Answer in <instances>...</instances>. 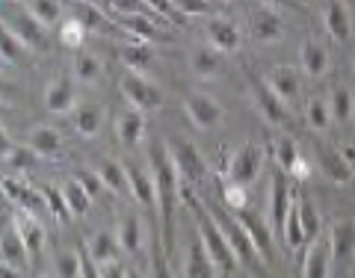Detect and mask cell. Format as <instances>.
<instances>
[{
  "mask_svg": "<svg viewBox=\"0 0 355 278\" xmlns=\"http://www.w3.org/2000/svg\"><path fill=\"white\" fill-rule=\"evenodd\" d=\"M148 160H151L154 184H157V207H160V216H163V243H166V249H169V243H172V219H175L178 202H181V172H178V166H175L166 142L151 146Z\"/></svg>",
  "mask_w": 355,
  "mask_h": 278,
  "instance_id": "cell-1",
  "label": "cell"
},
{
  "mask_svg": "<svg viewBox=\"0 0 355 278\" xmlns=\"http://www.w3.org/2000/svg\"><path fill=\"white\" fill-rule=\"evenodd\" d=\"M187 205H190V210H193V219H196L198 240L205 243V249H207V254H210V261H214V263L219 266V270L231 272V270H234V266H237L240 261H237L234 249L228 246V240H225V234H222V228H219L216 216L210 214V210H205L202 205L196 202L193 196H187Z\"/></svg>",
  "mask_w": 355,
  "mask_h": 278,
  "instance_id": "cell-2",
  "label": "cell"
},
{
  "mask_svg": "<svg viewBox=\"0 0 355 278\" xmlns=\"http://www.w3.org/2000/svg\"><path fill=\"white\" fill-rule=\"evenodd\" d=\"M121 95L133 104V110L139 113H154L163 107V92L157 83H151L148 77H142L139 71H128L121 77Z\"/></svg>",
  "mask_w": 355,
  "mask_h": 278,
  "instance_id": "cell-3",
  "label": "cell"
},
{
  "mask_svg": "<svg viewBox=\"0 0 355 278\" xmlns=\"http://www.w3.org/2000/svg\"><path fill=\"white\" fill-rule=\"evenodd\" d=\"M166 146H169L172 160L178 166V172H181V181H187V184H202L205 181L207 163L190 139H172V142H166Z\"/></svg>",
  "mask_w": 355,
  "mask_h": 278,
  "instance_id": "cell-4",
  "label": "cell"
},
{
  "mask_svg": "<svg viewBox=\"0 0 355 278\" xmlns=\"http://www.w3.org/2000/svg\"><path fill=\"white\" fill-rule=\"evenodd\" d=\"M210 214L216 216V222H219V228H222V234H225V240H228V246L234 249V254H237V261L240 263H258V261H263L261 254H258V249H254V243H252V237L246 234V228L237 222V216H228V214H222V210H210Z\"/></svg>",
  "mask_w": 355,
  "mask_h": 278,
  "instance_id": "cell-5",
  "label": "cell"
},
{
  "mask_svg": "<svg viewBox=\"0 0 355 278\" xmlns=\"http://www.w3.org/2000/svg\"><path fill=\"white\" fill-rule=\"evenodd\" d=\"M261 166H263V148L254 146V142H246V146L234 151V157L228 163V181L237 186H249L261 175Z\"/></svg>",
  "mask_w": 355,
  "mask_h": 278,
  "instance_id": "cell-6",
  "label": "cell"
},
{
  "mask_svg": "<svg viewBox=\"0 0 355 278\" xmlns=\"http://www.w3.org/2000/svg\"><path fill=\"white\" fill-rule=\"evenodd\" d=\"M246 80H249V89H252V95H254V104H258L261 116L266 121H272V125H284V121H287V104L272 92V86L266 83V77L249 71Z\"/></svg>",
  "mask_w": 355,
  "mask_h": 278,
  "instance_id": "cell-7",
  "label": "cell"
},
{
  "mask_svg": "<svg viewBox=\"0 0 355 278\" xmlns=\"http://www.w3.org/2000/svg\"><path fill=\"white\" fill-rule=\"evenodd\" d=\"M234 216L243 228H246V234L252 237L254 243V249H258V254L266 261V258H272V225L266 222L258 210H249V207H243V210H234Z\"/></svg>",
  "mask_w": 355,
  "mask_h": 278,
  "instance_id": "cell-8",
  "label": "cell"
},
{
  "mask_svg": "<svg viewBox=\"0 0 355 278\" xmlns=\"http://www.w3.org/2000/svg\"><path fill=\"white\" fill-rule=\"evenodd\" d=\"M184 113H187V119H190L196 128H202V130L216 128L219 121H222V107H219V101H214L210 95H202V92H190V95H187Z\"/></svg>",
  "mask_w": 355,
  "mask_h": 278,
  "instance_id": "cell-9",
  "label": "cell"
},
{
  "mask_svg": "<svg viewBox=\"0 0 355 278\" xmlns=\"http://www.w3.org/2000/svg\"><path fill=\"white\" fill-rule=\"evenodd\" d=\"M293 210V196H291V184H287L284 172H275L270 181V225L284 231V222Z\"/></svg>",
  "mask_w": 355,
  "mask_h": 278,
  "instance_id": "cell-10",
  "label": "cell"
},
{
  "mask_svg": "<svg viewBox=\"0 0 355 278\" xmlns=\"http://www.w3.org/2000/svg\"><path fill=\"white\" fill-rule=\"evenodd\" d=\"M317 160H320V172H323L326 181L331 184H349L352 181V163H349V154H343L338 148H329V146H317Z\"/></svg>",
  "mask_w": 355,
  "mask_h": 278,
  "instance_id": "cell-11",
  "label": "cell"
},
{
  "mask_svg": "<svg viewBox=\"0 0 355 278\" xmlns=\"http://www.w3.org/2000/svg\"><path fill=\"white\" fill-rule=\"evenodd\" d=\"M249 33L254 42H275L282 36V18L270 6H258L249 12Z\"/></svg>",
  "mask_w": 355,
  "mask_h": 278,
  "instance_id": "cell-12",
  "label": "cell"
},
{
  "mask_svg": "<svg viewBox=\"0 0 355 278\" xmlns=\"http://www.w3.org/2000/svg\"><path fill=\"white\" fill-rule=\"evenodd\" d=\"M12 228L21 234V240H24V246L30 249V258H36V254H42L44 249V228H42V222L30 214V210H15V216H12Z\"/></svg>",
  "mask_w": 355,
  "mask_h": 278,
  "instance_id": "cell-13",
  "label": "cell"
},
{
  "mask_svg": "<svg viewBox=\"0 0 355 278\" xmlns=\"http://www.w3.org/2000/svg\"><path fill=\"white\" fill-rule=\"evenodd\" d=\"M6 27L21 39L24 48H48V33H44V24L33 18L30 12H18L12 21H6Z\"/></svg>",
  "mask_w": 355,
  "mask_h": 278,
  "instance_id": "cell-14",
  "label": "cell"
},
{
  "mask_svg": "<svg viewBox=\"0 0 355 278\" xmlns=\"http://www.w3.org/2000/svg\"><path fill=\"white\" fill-rule=\"evenodd\" d=\"M331 261H335V254H331V246L323 240H314L311 243V249L305 254V263H302V278H329L331 272Z\"/></svg>",
  "mask_w": 355,
  "mask_h": 278,
  "instance_id": "cell-15",
  "label": "cell"
},
{
  "mask_svg": "<svg viewBox=\"0 0 355 278\" xmlns=\"http://www.w3.org/2000/svg\"><path fill=\"white\" fill-rule=\"evenodd\" d=\"M219 266L210 261V254L205 249L202 240H193L190 249H187V266H184V278H216Z\"/></svg>",
  "mask_w": 355,
  "mask_h": 278,
  "instance_id": "cell-16",
  "label": "cell"
},
{
  "mask_svg": "<svg viewBox=\"0 0 355 278\" xmlns=\"http://www.w3.org/2000/svg\"><path fill=\"white\" fill-rule=\"evenodd\" d=\"M323 21H326V30L331 39L338 42H347L352 36V15L343 0H329L326 12H323Z\"/></svg>",
  "mask_w": 355,
  "mask_h": 278,
  "instance_id": "cell-17",
  "label": "cell"
},
{
  "mask_svg": "<svg viewBox=\"0 0 355 278\" xmlns=\"http://www.w3.org/2000/svg\"><path fill=\"white\" fill-rule=\"evenodd\" d=\"M299 65H302V71L308 77H323L329 71V51L323 42L317 39H308L302 44V51H299Z\"/></svg>",
  "mask_w": 355,
  "mask_h": 278,
  "instance_id": "cell-18",
  "label": "cell"
},
{
  "mask_svg": "<svg viewBox=\"0 0 355 278\" xmlns=\"http://www.w3.org/2000/svg\"><path fill=\"white\" fill-rule=\"evenodd\" d=\"M190 69H193L196 77L210 80V77L222 74V69H225V57H222V51H216V48H196L190 53Z\"/></svg>",
  "mask_w": 355,
  "mask_h": 278,
  "instance_id": "cell-19",
  "label": "cell"
},
{
  "mask_svg": "<svg viewBox=\"0 0 355 278\" xmlns=\"http://www.w3.org/2000/svg\"><path fill=\"white\" fill-rule=\"evenodd\" d=\"M329 246L335 261H347L355 254V222L349 219H340L331 225V234H329Z\"/></svg>",
  "mask_w": 355,
  "mask_h": 278,
  "instance_id": "cell-20",
  "label": "cell"
},
{
  "mask_svg": "<svg viewBox=\"0 0 355 278\" xmlns=\"http://www.w3.org/2000/svg\"><path fill=\"white\" fill-rule=\"evenodd\" d=\"M98 175H101V181H104V186L110 193H116L119 198H133L128 169L119 160H104L101 166H98Z\"/></svg>",
  "mask_w": 355,
  "mask_h": 278,
  "instance_id": "cell-21",
  "label": "cell"
},
{
  "mask_svg": "<svg viewBox=\"0 0 355 278\" xmlns=\"http://www.w3.org/2000/svg\"><path fill=\"white\" fill-rule=\"evenodd\" d=\"M207 39L216 51H237L240 48V30L225 18H210L207 21Z\"/></svg>",
  "mask_w": 355,
  "mask_h": 278,
  "instance_id": "cell-22",
  "label": "cell"
},
{
  "mask_svg": "<svg viewBox=\"0 0 355 278\" xmlns=\"http://www.w3.org/2000/svg\"><path fill=\"white\" fill-rule=\"evenodd\" d=\"M44 107H48L51 113H69V110L74 107V86H71V80H65V77L51 80L48 89H44Z\"/></svg>",
  "mask_w": 355,
  "mask_h": 278,
  "instance_id": "cell-23",
  "label": "cell"
},
{
  "mask_svg": "<svg viewBox=\"0 0 355 278\" xmlns=\"http://www.w3.org/2000/svg\"><path fill=\"white\" fill-rule=\"evenodd\" d=\"M128 177H130L133 198H137L139 205H146V207H157V184H154V175L146 172V169H137V166H130Z\"/></svg>",
  "mask_w": 355,
  "mask_h": 278,
  "instance_id": "cell-24",
  "label": "cell"
},
{
  "mask_svg": "<svg viewBox=\"0 0 355 278\" xmlns=\"http://www.w3.org/2000/svg\"><path fill=\"white\" fill-rule=\"evenodd\" d=\"M266 83L272 86V92L282 98V101H293V98L299 95V74L296 69H291V65H275L272 74L266 77Z\"/></svg>",
  "mask_w": 355,
  "mask_h": 278,
  "instance_id": "cell-25",
  "label": "cell"
},
{
  "mask_svg": "<svg viewBox=\"0 0 355 278\" xmlns=\"http://www.w3.org/2000/svg\"><path fill=\"white\" fill-rule=\"evenodd\" d=\"M116 237H119V246L121 252L128 254H137L142 249V222L137 214H125L119 219V228H116Z\"/></svg>",
  "mask_w": 355,
  "mask_h": 278,
  "instance_id": "cell-26",
  "label": "cell"
},
{
  "mask_svg": "<svg viewBox=\"0 0 355 278\" xmlns=\"http://www.w3.org/2000/svg\"><path fill=\"white\" fill-rule=\"evenodd\" d=\"M142 133H146V116L139 113V110H130V113L119 116L116 121V137L121 146H137L142 139Z\"/></svg>",
  "mask_w": 355,
  "mask_h": 278,
  "instance_id": "cell-27",
  "label": "cell"
},
{
  "mask_svg": "<svg viewBox=\"0 0 355 278\" xmlns=\"http://www.w3.org/2000/svg\"><path fill=\"white\" fill-rule=\"evenodd\" d=\"M0 254H3V263H12V266H18V270H24V266L33 261L30 249L24 246V240H21V234L15 228L6 231L3 240H0Z\"/></svg>",
  "mask_w": 355,
  "mask_h": 278,
  "instance_id": "cell-28",
  "label": "cell"
},
{
  "mask_svg": "<svg viewBox=\"0 0 355 278\" xmlns=\"http://www.w3.org/2000/svg\"><path fill=\"white\" fill-rule=\"evenodd\" d=\"M74 128H77V133H80V137H86V139L98 137V133H101V128H104V110L95 107V104L80 107V110L74 113Z\"/></svg>",
  "mask_w": 355,
  "mask_h": 278,
  "instance_id": "cell-29",
  "label": "cell"
},
{
  "mask_svg": "<svg viewBox=\"0 0 355 278\" xmlns=\"http://www.w3.org/2000/svg\"><path fill=\"white\" fill-rule=\"evenodd\" d=\"M27 146L33 151H39V157H53V154H60V148H62V137L53 128H33Z\"/></svg>",
  "mask_w": 355,
  "mask_h": 278,
  "instance_id": "cell-30",
  "label": "cell"
},
{
  "mask_svg": "<svg viewBox=\"0 0 355 278\" xmlns=\"http://www.w3.org/2000/svg\"><path fill=\"white\" fill-rule=\"evenodd\" d=\"M119 237L110 234V231H98V234L92 237V243H89V254H92V261L98 263H110V261H119Z\"/></svg>",
  "mask_w": 355,
  "mask_h": 278,
  "instance_id": "cell-31",
  "label": "cell"
},
{
  "mask_svg": "<svg viewBox=\"0 0 355 278\" xmlns=\"http://www.w3.org/2000/svg\"><path fill=\"white\" fill-rule=\"evenodd\" d=\"M39 193H42V198H44V207H48V214L57 219L60 225H65V222L71 219V210H69V202H65L62 190H57V186H51V184H42Z\"/></svg>",
  "mask_w": 355,
  "mask_h": 278,
  "instance_id": "cell-32",
  "label": "cell"
},
{
  "mask_svg": "<svg viewBox=\"0 0 355 278\" xmlns=\"http://www.w3.org/2000/svg\"><path fill=\"white\" fill-rule=\"evenodd\" d=\"M119 27L121 30H128L133 42H151L154 36H157V27H154V21L148 15H121L119 18Z\"/></svg>",
  "mask_w": 355,
  "mask_h": 278,
  "instance_id": "cell-33",
  "label": "cell"
},
{
  "mask_svg": "<svg viewBox=\"0 0 355 278\" xmlns=\"http://www.w3.org/2000/svg\"><path fill=\"white\" fill-rule=\"evenodd\" d=\"M293 207H296V216H299V225L305 231V243H314L317 240V231H320V216L314 205L308 198H293Z\"/></svg>",
  "mask_w": 355,
  "mask_h": 278,
  "instance_id": "cell-34",
  "label": "cell"
},
{
  "mask_svg": "<svg viewBox=\"0 0 355 278\" xmlns=\"http://www.w3.org/2000/svg\"><path fill=\"white\" fill-rule=\"evenodd\" d=\"M62 196H65V202H69V210H71V216H86V210L89 205H92V196H89L80 184L74 181H65L62 184Z\"/></svg>",
  "mask_w": 355,
  "mask_h": 278,
  "instance_id": "cell-35",
  "label": "cell"
},
{
  "mask_svg": "<svg viewBox=\"0 0 355 278\" xmlns=\"http://www.w3.org/2000/svg\"><path fill=\"white\" fill-rule=\"evenodd\" d=\"M27 12L36 21H42L44 27H51L60 21L62 6H60V0H27Z\"/></svg>",
  "mask_w": 355,
  "mask_h": 278,
  "instance_id": "cell-36",
  "label": "cell"
},
{
  "mask_svg": "<svg viewBox=\"0 0 355 278\" xmlns=\"http://www.w3.org/2000/svg\"><path fill=\"white\" fill-rule=\"evenodd\" d=\"M101 60L92 57V53H80V57L74 60V77L77 80H83V83H98L101 80Z\"/></svg>",
  "mask_w": 355,
  "mask_h": 278,
  "instance_id": "cell-37",
  "label": "cell"
},
{
  "mask_svg": "<svg viewBox=\"0 0 355 278\" xmlns=\"http://www.w3.org/2000/svg\"><path fill=\"white\" fill-rule=\"evenodd\" d=\"M329 107H331V119H338V121H349V119L355 116L352 92H349V89H343V86H338L335 92H331Z\"/></svg>",
  "mask_w": 355,
  "mask_h": 278,
  "instance_id": "cell-38",
  "label": "cell"
},
{
  "mask_svg": "<svg viewBox=\"0 0 355 278\" xmlns=\"http://www.w3.org/2000/svg\"><path fill=\"white\" fill-rule=\"evenodd\" d=\"M305 119L314 130H326L331 125V107L323 101V98H311L305 107Z\"/></svg>",
  "mask_w": 355,
  "mask_h": 278,
  "instance_id": "cell-39",
  "label": "cell"
},
{
  "mask_svg": "<svg viewBox=\"0 0 355 278\" xmlns=\"http://www.w3.org/2000/svg\"><path fill=\"white\" fill-rule=\"evenodd\" d=\"M121 60H125V65L130 71H139L151 62V51H148L146 42H133V44H125V48H121Z\"/></svg>",
  "mask_w": 355,
  "mask_h": 278,
  "instance_id": "cell-40",
  "label": "cell"
},
{
  "mask_svg": "<svg viewBox=\"0 0 355 278\" xmlns=\"http://www.w3.org/2000/svg\"><path fill=\"white\" fill-rule=\"evenodd\" d=\"M272 154H275V163H279V172H284V175H291V169H293V163L299 160L296 142L284 137V139H279V142H275V148H272Z\"/></svg>",
  "mask_w": 355,
  "mask_h": 278,
  "instance_id": "cell-41",
  "label": "cell"
},
{
  "mask_svg": "<svg viewBox=\"0 0 355 278\" xmlns=\"http://www.w3.org/2000/svg\"><path fill=\"white\" fill-rule=\"evenodd\" d=\"M74 12H77V21H80L86 30L104 27V12H101V9H95V3H89V0H80V3H74Z\"/></svg>",
  "mask_w": 355,
  "mask_h": 278,
  "instance_id": "cell-42",
  "label": "cell"
},
{
  "mask_svg": "<svg viewBox=\"0 0 355 278\" xmlns=\"http://www.w3.org/2000/svg\"><path fill=\"white\" fill-rule=\"evenodd\" d=\"M0 51H3V62H18L21 53H24V44L6 24H3V33H0Z\"/></svg>",
  "mask_w": 355,
  "mask_h": 278,
  "instance_id": "cell-43",
  "label": "cell"
},
{
  "mask_svg": "<svg viewBox=\"0 0 355 278\" xmlns=\"http://www.w3.org/2000/svg\"><path fill=\"white\" fill-rule=\"evenodd\" d=\"M60 42L65 44V48H80V44L86 42V27L77 18L65 21L62 30H60Z\"/></svg>",
  "mask_w": 355,
  "mask_h": 278,
  "instance_id": "cell-44",
  "label": "cell"
},
{
  "mask_svg": "<svg viewBox=\"0 0 355 278\" xmlns=\"http://www.w3.org/2000/svg\"><path fill=\"white\" fill-rule=\"evenodd\" d=\"M74 181L83 186V190L89 193V196H101L107 186H104V181H101V175H98V169H77L74 172Z\"/></svg>",
  "mask_w": 355,
  "mask_h": 278,
  "instance_id": "cell-45",
  "label": "cell"
},
{
  "mask_svg": "<svg viewBox=\"0 0 355 278\" xmlns=\"http://www.w3.org/2000/svg\"><path fill=\"white\" fill-rule=\"evenodd\" d=\"M6 160L12 163L18 172H30L33 166L39 163V151H33L30 146H18L15 151H9V157H6Z\"/></svg>",
  "mask_w": 355,
  "mask_h": 278,
  "instance_id": "cell-46",
  "label": "cell"
},
{
  "mask_svg": "<svg viewBox=\"0 0 355 278\" xmlns=\"http://www.w3.org/2000/svg\"><path fill=\"white\" fill-rule=\"evenodd\" d=\"M53 266H57V278H80V254L74 252H62Z\"/></svg>",
  "mask_w": 355,
  "mask_h": 278,
  "instance_id": "cell-47",
  "label": "cell"
},
{
  "mask_svg": "<svg viewBox=\"0 0 355 278\" xmlns=\"http://www.w3.org/2000/svg\"><path fill=\"white\" fill-rule=\"evenodd\" d=\"M284 240H287V246L291 249H299L305 243V231H302V225H299V216H296V207L291 210V216H287V222H284Z\"/></svg>",
  "mask_w": 355,
  "mask_h": 278,
  "instance_id": "cell-48",
  "label": "cell"
},
{
  "mask_svg": "<svg viewBox=\"0 0 355 278\" xmlns=\"http://www.w3.org/2000/svg\"><path fill=\"white\" fill-rule=\"evenodd\" d=\"M175 12L181 18H193V15H207L210 12V0H172Z\"/></svg>",
  "mask_w": 355,
  "mask_h": 278,
  "instance_id": "cell-49",
  "label": "cell"
},
{
  "mask_svg": "<svg viewBox=\"0 0 355 278\" xmlns=\"http://www.w3.org/2000/svg\"><path fill=\"white\" fill-rule=\"evenodd\" d=\"M225 205L231 207V210H243V207H249L246 205V186H237V184H228L225 186Z\"/></svg>",
  "mask_w": 355,
  "mask_h": 278,
  "instance_id": "cell-50",
  "label": "cell"
},
{
  "mask_svg": "<svg viewBox=\"0 0 355 278\" xmlns=\"http://www.w3.org/2000/svg\"><path fill=\"white\" fill-rule=\"evenodd\" d=\"M80 278H101V263L92 261L89 252H80Z\"/></svg>",
  "mask_w": 355,
  "mask_h": 278,
  "instance_id": "cell-51",
  "label": "cell"
},
{
  "mask_svg": "<svg viewBox=\"0 0 355 278\" xmlns=\"http://www.w3.org/2000/svg\"><path fill=\"white\" fill-rule=\"evenodd\" d=\"M110 6H113L119 15H139L146 3H142V0H110Z\"/></svg>",
  "mask_w": 355,
  "mask_h": 278,
  "instance_id": "cell-52",
  "label": "cell"
},
{
  "mask_svg": "<svg viewBox=\"0 0 355 278\" xmlns=\"http://www.w3.org/2000/svg\"><path fill=\"white\" fill-rule=\"evenodd\" d=\"M142 3H146L148 9H151V12H157V15H178L175 12V3H172V0H142Z\"/></svg>",
  "mask_w": 355,
  "mask_h": 278,
  "instance_id": "cell-53",
  "label": "cell"
},
{
  "mask_svg": "<svg viewBox=\"0 0 355 278\" xmlns=\"http://www.w3.org/2000/svg\"><path fill=\"white\" fill-rule=\"evenodd\" d=\"M101 278H128V272L119 261H110V263H101Z\"/></svg>",
  "mask_w": 355,
  "mask_h": 278,
  "instance_id": "cell-54",
  "label": "cell"
},
{
  "mask_svg": "<svg viewBox=\"0 0 355 278\" xmlns=\"http://www.w3.org/2000/svg\"><path fill=\"white\" fill-rule=\"evenodd\" d=\"M151 278H175L172 270H169V263H166L163 258H157L151 263Z\"/></svg>",
  "mask_w": 355,
  "mask_h": 278,
  "instance_id": "cell-55",
  "label": "cell"
},
{
  "mask_svg": "<svg viewBox=\"0 0 355 278\" xmlns=\"http://www.w3.org/2000/svg\"><path fill=\"white\" fill-rule=\"evenodd\" d=\"M291 175H293V177H299V181H305V177L311 175V169H308V163H305L302 157H299V160L293 163V169H291Z\"/></svg>",
  "mask_w": 355,
  "mask_h": 278,
  "instance_id": "cell-56",
  "label": "cell"
},
{
  "mask_svg": "<svg viewBox=\"0 0 355 278\" xmlns=\"http://www.w3.org/2000/svg\"><path fill=\"white\" fill-rule=\"evenodd\" d=\"M0 278H24V275H21L18 266H12V263H3V266H0Z\"/></svg>",
  "mask_w": 355,
  "mask_h": 278,
  "instance_id": "cell-57",
  "label": "cell"
},
{
  "mask_svg": "<svg viewBox=\"0 0 355 278\" xmlns=\"http://www.w3.org/2000/svg\"><path fill=\"white\" fill-rule=\"evenodd\" d=\"M266 3H293V0H266Z\"/></svg>",
  "mask_w": 355,
  "mask_h": 278,
  "instance_id": "cell-58",
  "label": "cell"
},
{
  "mask_svg": "<svg viewBox=\"0 0 355 278\" xmlns=\"http://www.w3.org/2000/svg\"><path fill=\"white\" fill-rule=\"evenodd\" d=\"M128 278H142V275L139 272H128Z\"/></svg>",
  "mask_w": 355,
  "mask_h": 278,
  "instance_id": "cell-59",
  "label": "cell"
}]
</instances>
